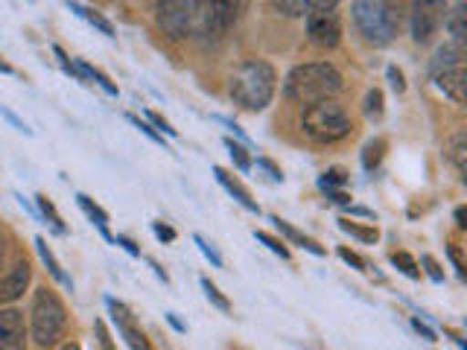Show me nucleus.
Here are the masks:
<instances>
[{"label": "nucleus", "mask_w": 467, "mask_h": 350, "mask_svg": "<svg viewBox=\"0 0 467 350\" xmlns=\"http://www.w3.org/2000/svg\"><path fill=\"white\" fill-rule=\"evenodd\" d=\"M213 175H216V181L219 184H223L225 190H228V193L234 196V199H237L240 204H243V208L245 211H252V213H260V204L252 199V193H248V190L237 181V179H234V175H228L223 167H213Z\"/></svg>", "instance_id": "4468645a"}, {"label": "nucleus", "mask_w": 467, "mask_h": 350, "mask_svg": "<svg viewBox=\"0 0 467 350\" xmlns=\"http://www.w3.org/2000/svg\"><path fill=\"white\" fill-rule=\"evenodd\" d=\"M36 201H38V211H41V216L47 219V222L62 233L65 231V222H62V216L56 213V208H53V201L47 199V196H36Z\"/></svg>", "instance_id": "a878e982"}, {"label": "nucleus", "mask_w": 467, "mask_h": 350, "mask_svg": "<svg viewBox=\"0 0 467 350\" xmlns=\"http://www.w3.org/2000/svg\"><path fill=\"white\" fill-rule=\"evenodd\" d=\"M447 254H450V260H452V266H456V272H459V277H464V260H462V252L456 245H447Z\"/></svg>", "instance_id": "4c0bfd02"}, {"label": "nucleus", "mask_w": 467, "mask_h": 350, "mask_svg": "<svg viewBox=\"0 0 467 350\" xmlns=\"http://www.w3.org/2000/svg\"><path fill=\"white\" fill-rule=\"evenodd\" d=\"M193 240H196V245H199V252H202L204 257H208V260L213 262V266H216V269H223V257H219V254H216V248H213V245H208V242H204V240L199 237V233H196V237H193Z\"/></svg>", "instance_id": "473e14b6"}, {"label": "nucleus", "mask_w": 467, "mask_h": 350, "mask_svg": "<svg viewBox=\"0 0 467 350\" xmlns=\"http://www.w3.org/2000/svg\"><path fill=\"white\" fill-rule=\"evenodd\" d=\"M447 0H409V33L415 44H430L444 24Z\"/></svg>", "instance_id": "6e6552de"}, {"label": "nucleus", "mask_w": 467, "mask_h": 350, "mask_svg": "<svg viewBox=\"0 0 467 350\" xmlns=\"http://www.w3.org/2000/svg\"><path fill=\"white\" fill-rule=\"evenodd\" d=\"M339 228L345 231V233H350V237H357V240H362V242H377V228H362V225H357V222H348V219H339Z\"/></svg>", "instance_id": "b1692460"}, {"label": "nucleus", "mask_w": 467, "mask_h": 350, "mask_svg": "<svg viewBox=\"0 0 467 350\" xmlns=\"http://www.w3.org/2000/svg\"><path fill=\"white\" fill-rule=\"evenodd\" d=\"M97 335H99V345H102V350H114V345H111V335H109V330H106V324H102V321H97Z\"/></svg>", "instance_id": "a19ab883"}, {"label": "nucleus", "mask_w": 467, "mask_h": 350, "mask_svg": "<svg viewBox=\"0 0 467 350\" xmlns=\"http://www.w3.org/2000/svg\"><path fill=\"white\" fill-rule=\"evenodd\" d=\"M67 324V313L65 304L58 301V295L53 289L41 286L33 295V310H29V327H33V339L38 347H53L58 339H62Z\"/></svg>", "instance_id": "39448f33"}, {"label": "nucleus", "mask_w": 467, "mask_h": 350, "mask_svg": "<svg viewBox=\"0 0 467 350\" xmlns=\"http://www.w3.org/2000/svg\"><path fill=\"white\" fill-rule=\"evenodd\" d=\"M36 248H38V254H41V260H44V266H47L50 269V274L56 277V281L58 283H65L67 289H73V283H70V277L62 272V266H58V260L53 257V252H50V248H47V242H44L41 237L36 240Z\"/></svg>", "instance_id": "6ab92c4d"}, {"label": "nucleus", "mask_w": 467, "mask_h": 350, "mask_svg": "<svg viewBox=\"0 0 467 350\" xmlns=\"http://www.w3.org/2000/svg\"><path fill=\"white\" fill-rule=\"evenodd\" d=\"M4 114H6V120H9V123H12L15 129H18V131H24V135H33V131H29V129H26V126H24V123H21L18 117H15V114H12L9 108H4Z\"/></svg>", "instance_id": "c03bdc74"}, {"label": "nucleus", "mask_w": 467, "mask_h": 350, "mask_svg": "<svg viewBox=\"0 0 467 350\" xmlns=\"http://www.w3.org/2000/svg\"><path fill=\"white\" fill-rule=\"evenodd\" d=\"M277 88V73L263 58H245L243 65L234 67L228 79V94L245 111H263L272 102Z\"/></svg>", "instance_id": "f257e3e1"}, {"label": "nucleus", "mask_w": 467, "mask_h": 350, "mask_svg": "<svg viewBox=\"0 0 467 350\" xmlns=\"http://www.w3.org/2000/svg\"><path fill=\"white\" fill-rule=\"evenodd\" d=\"M155 237L164 240V242H172L175 240V231L170 225H164V222H155Z\"/></svg>", "instance_id": "ea45409f"}, {"label": "nucleus", "mask_w": 467, "mask_h": 350, "mask_svg": "<svg viewBox=\"0 0 467 350\" xmlns=\"http://www.w3.org/2000/svg\"><path fill=\"white\" fill-rule=\"evenodd\" d=\"M301 129L316 143H339L350 135L354 123H350V114L345 111V106H339L336 99H318L304 108Z\"/></svg>", "instance_id": "20e7f679"}, {"label": "nucleus", "mask_w": 467, "mask_h": 350, "mask_svg": "<svg viewBox=\"0 0 467 350\" xmlns=\"http://www.w3.org/2000/svg\"><path fill=\"white\" fill-rule=\"evenodd\" d=\"M342 0H306V9L310 12H333Z\"/></svg>", "instance_id": "f704fd0d"}, {"label": "nucleus", "mask_w": 467, "mask_h": 350, "mask_svg": "<svg viewBox=\"0 0 467 350\" xmlns=\"http://www.w3.org/2000/svg\"><path fill=\"white\" fill-rule=\"evenodd\" d=\"M146 120H150L152 123V129H161V131H164V135H170V138H175V135H179V131H175L167 120H164V117H161V114H155V111H146Z\"/></svg>", "instance_id": "72a5a7b5"}, {"label": "nucleus", "mask_w": 467, "mask_h": 350, "mask_svg": "<svg viewBox=\"0 0 467 350\" xmlns=\"http://www.w3.org/2000/svg\"><path fill=\"white\" fill-rule=\"evenodd\" d=\"M70 9L77 12L79 18H85V21L91 24L94 29H99L102 36H109V38L114 36V26H111V24H109L106 18H102V15H99L97 9H88V6H82V4H73V0H70Z\"/></svg>", "instance_id": "aec40b11"}, {"label": "nucleus", "mask_w": 467, "mask_h": 350, "mask_svg": "<svg viewBox=\"0 0 467 350\" xmlns=\"http://www.w3.org/2000/svg\"><path fill=\"white\" fill-rule=\"evenodd\" d=\"M237 21V0H193L190 9V38L219 41Z\"/></svg>", "instance_id": "423d86ee"}, {"label": "nucleus", "mask_w": 467, "mask_h": 350, "mask_svg": "<svg viewBox=\"0 0 467 350\" xmlns=\"http://www.w3.org/2000/svg\"><path fill=\"white\" fill-rule=\"evenodd\" d=\"M342 85H345L342 73L330 62H310V65H298L289 70L284 91L289 99L301 102V106H310V102H318V99H333L342 91Z\"/></svg>", "instance_id": "7ed1b4c3"}, {"label": "nucleus", "mask_w": 467, "mask_h": 350, "mask_svg": "<svg viewBox=\"0 0 467 350\" xmlns=\"http://www.w3.org/2000/svg\"><path fill=\"white\" fill-rule=\"evenodd\" d=\"M225 146H228V155H231L234 164H237L240 172H248V170H252V158H248V152L243 149L240 143H234L231 138H225Z\"/></svg>", "instance_id": "bb28decb"}, {"label": "nucleus", "mask_w": 467, "mask_h": 350, "mask_svg": "<svg viewBox=\"0 0 467 350\" xmlns=\"http://www.w3.org/2000/svg\"><path fill=\"white\" fill-rule=\"evenodd\" d=\"M403 0H354L350 18H354L362 38L374 47H386L400 33L403 24Z\"/></svg>", "instance_id": "f03ea898"}, {"label": "nucleus", "mask_w": 467, "mask_h": 350, "mask_svg": "<svg viewBox=\"0 0 467 350\" xmlns=\"http://www.w3.org/2000/svg\"><path fill=\"white\" fill-rule=\"evenodd\" d=\"M272 222H275V228L277 231H281L284 233V237L289 240V242H296V245H301V248H306V252H310V254H316V257H321V254H325V248H321L316 240H310V237H304V233L301 231H296V228H292L289 222H284V219L281 216H272Z\"/></svg>", "instance_id": "dca6fc26"}, {"label": "nucleus", "mask_w": 467, "mask_h": 350, "mask_svg": "<svg viewBox=\"0 0 467 350\" xmlns=\"http://www.w3.org/2000/svg\"><path fill=\"white\" fill-rule=\"evenodd\" d=\"M444 155H447L450 164L456 167V172L464 175V170H467V131H464V129H459L456 135H452V138L447 140Z\"/></svg>", "instance_id": "2eb2a0df"}, {"label": "nucleus", "mask_w": 467, "mask_h": 350, "mask_svg": "<svg viewBox=\"0 0 467 350\" xmlns=\"http://www.w3.org/2000/svg\"><path fill=\"white\" fill-rule=\"evenodd\" d=\"M386 140L383 138H377V140H368L365 143V149H362V167L365 170H377L379 167V160H383V152H386Z\"/></svg>", "instance_id": "4be33fe9"}, {"label": "nucleus", "mask_w": 467, "mask_h": 350, "mask_svg": "<svg viewBox=\"0 0 467 350\" xmlns=\"http://www.w3.org/2000/svg\"><path fill=\"white\" fill-rule=\"evenodd\" d=\"M0 262H4V237H0Z\"/></svg>", "instance_id": "3c124183"}, {"label": "nucleus", "mask_w": 467, "mask_h": 350, "mask_svg": "<svg viewBox=\"0 0 467 350\" xmlns=\"http://www.w3.org/2000/svg\"><path fill=\"white\" fill-rule=\"evenodd\" d=\"M77 201H79V208L85 211V216L91 219V222H94V225H97V228L102 231V237H106V240H111V242H114V237H111V233H109V213L102 211V208H99V204H97L94 199H88L85 193H79V196H77Z\"/></svg>", "instance_id": "a211bd4d"}, {"label": "nucleus", "mask_w": 467, "mask_h": 350, "mask_svg": "<svg viewBox=\"0 0 467 350\" xmlns=\"http://www.w3.org/2000/svg\"><path fill=\"white\" fill-rule=\"evenodd\" d=\"M391 262L398 266L406 277H412V281H418L420 277V269H418V262H415V257L412 254H406V252H394L391 254Z\"/></svg>", "instance_id": "393cba45"}, {"label": "nucleus", "mask_w": 467, "mask_h": 350, "mask_svg": "<svg viewBox=\"0 0 467 350\" xmlns=\"http://www.w3.org/2000/svg\"><path fill=\"white\" fill-rule=\"evenodd\" d=\"M272 12L284 15V18H304V15H310L306 9V0H269Z\"/></svg>", "instance_id": "412c9836"}, {"label": "nucleus", "mask_w": 467, "mask_h": 350, "mask_svg": "<svg viewBox=\"0 0 467 350\" xmlns=\"http://www.w3.org/2000/svg\"><path fill=\"white\" fill-rule=\"evenodd\" d=\"M327 193L333 196L336 204H350V196H348V193H339V190H327Z\"/></svg>", "instance_id": "49530a36"}, {"label": "nucleus", "mask_w": 467, "mask_h": 350, "mask_svg": "<svg viewBox=\"0 0 467 350\" xmlns=\"http://www.w3.org/2000/svg\"><path fill=\"white\" fill-rule=\"evenodd\" d=\"M202 289H204V295H208V301H211L213 306H219L223 313H231V301L223 295V292L216 289V283L208 281V277H202Z\"/></svg>", "instance_id": "cd10ccee"}, {"label": "nucleus", "mask_w": 467, "mask_h": 350, "mask_svg": "<svg viewBox=\"0 0 467 350\" xmlns=\"http://www.w3.org/2000/svg\"><path fill=\"white\" fill-rule=\"evenodd\" d=\"M464 18H467L464 4L447 9V15H444V29L452 36V44H464V38H467V21Z\"/></svg>", "instance_id": "f3484780"}, {"label": "nucleus", "mask_w": 467, "mask_h": 350, "mask_svg": "<svg viewBox=\"0 0 467 350\" xmlns=\"http://www.w3.org/2000/svg\"><path fill=\"white\" fill-rule=\"evenodd\" d=\"M389 73V82H391V88H394V91H398V94H403L406 91V82H403V73H400V67H389L386 70Z\"/></svg>", "instance_id": "e433bc0d"}, {"label": "nucleus", "mask_w": 467, "mask_h": 350, "mask_svg": "<svg viewBox=\"0 0 467 350\" xmlns=\"http://www.w3.org/2000/svg\"><path fill=\"white\" fill-rule=\"evenodd\" d=\"M456 225H459L462 231L467 228V211H464V208H456Z\"/></svg>", "instance_id": "de8ad7c7"}, {"label": "nucleus", "mask_w": 467, "mask_h": 350, "mask_svg": "<svg viewBox=\"0 0 467 350\" xmlns=\"http://www.w3.org/2000/svg\"><path fill=\"white\" fill-rule=\"evenodd\" d=\"M345 181H348V175H345L342 170H327V172L318 179V187H321V190H333V187H342Z\"/></svg>", "instance_id": "c756f323"}, {"label": "nucleus", "mask_w": 467, "mask_h": 350, "mask_svg": "<svg viewBox=\"0 0 467 350\" xmlns=\"http://www.w3.org/2000/svg\"><path fill=\"white\" fill-rule=\"evenodd\" d=\"M129 123H131V126H135V129H140V131H143V135H146V138H150L152 143H158V146H164V135H158V131L152 129V123H143V120H140V117H135V114H129Z\"/></svg>", "instance_id": "7c9ffc66"}, {"label": "nucleus", "mask_w": 467, "mask_h": 350, "mask_svg": "<svg viewBox=\"0 0 467 350\" xmlns=\"http://www.w3.org/2000/svg\"><path fill=\"white\" fill-rule=\"evenodd\" d=\"M190 9L193 0H155V24L172 41L190 36Z\"/></svg>", "instance_id": "1a4fd4ad"}, {"label": "nucleus", "mask_w": 467, "mask_h": 350, "mask_svg": "<svg viewBox=\"0 0 467 350\" xmlns=\"http://www.w3.org/2000/svg\"><path fill=\"white\" fill-rule=\"evenodd\" d=\"M412 327L423 335V339H427V342H435V330H430L427 324H423V321L420 318H412Z\"/></svg>", "instance_id": "79ce46f5"}, {"label": "nucleus", "mask_w": 467, "mask_h": 350, "mask_svg": "<svg viewBox=\"0 0 467 350\" xmlns=\"http://www.w3.org/2000/svg\"><path fill=\"white\" fill-rule=\"evenodd\" d=\"M362 111L368 120H379V117H383V91H379V88H371V91L365 94Z\"/></svg>", "instance_id": "5701e85b"}, {"label": "nucleus", "mask_w": 467, "mask_h": 350, "mask_svg": "<svg viewBox=\"0 0 467 350\" xmlns=\"http://www.w3.org/2000/svg\"><path fill=\"white\" fill-rule=\"evenodd\" d=\"M216 120H219V123H225V126H228V129L234 131V135H237V138H243V140H248V138L243 135V129H240L237 123H231V120H225V117H216Z\"/></svg>", "instance_id": "a18cd8bd"}, {"label": "nucleus", "mask_w": 467, "mask_h": 350, "mask_svg": "<svg viewBox=\"0 0 467 350\" xmlns=\"http://www.w3.org/2000/svg\"><path fill=\"white\" fill-rule=\"evenodd\" d=\"M0 73H15V67H12L9 62H4V58H0Z\"/></svg>", "instance_id": "09e8293b"}, {"label": "nucleus", "mask_w": 467, "mask_h": 350, "mask_svg": "<svg viewBox=\"0 0 467 350\" xmlns=\"http://www.w3.org/2000/svg\"><path fill=\"white\" fill-rule=\"evenodd\" d=\"M430 77L432 82L441 88V91L452 102H464V58H462V44H444L438 47L432 62H430Z\"/></svg>", "instance_id": "0eeeda50"}, {"label": "nucleus", "mask_w": 467, "mask_h": 350, "mask_svg": "<svg viewBox=\"0 0 467 350\" xmlns=\"http://www.w3.org/2000/svg\"><path fill=\"white\" fill-rule=\"evenodd\" d=\"M306 38L310 44L321 50H333L339 47L342 41V21L336 12H310L306 15Z\"/></svg>", "instance_id": "9d476101"}, {"label": "nucleus", "mask_w": 467, "mask_h": 350, "mask_svg": "<svg viewBox=\"0 0 467 350\" xmlns=\"http://www.w3.org/2000/svg\"><path fill=\"white\" fill-rule=\"evenodd\" d=\"M339 257L348 262V266H354V269H359V272H365V260L359 257V254H354L350 248H339Z\"/></svg>", "instance_id": "c9c22d12"}, {"label": "nucleus", "mask_w": 467, "mask_h": 350, "mask_svg": "<svg viewBox=\"0 0 467 350\" xmlns=\"http://www.w3.org/2000/svg\"><path fill=\"white\" fill-rule=\"evenodd\" d=\"M62 350H82V347L77 342H67V345H62Z\"/></svg>", "instance_id": "8fccbe9b"}, {"label": "nucleus", "mask_w": 467, "mask_h": 350, "mask_svg": "<svg viewBox=\"0 0 467 350\" xmlns=\"http://www.w3.org/2000/svg\"><path fill=\"white\" fill-rule=\"evenodd\" d=\"M109 310H111V318H114L117 330H120V335H123L126 345H129L131 350H152V347H150V342H146V335L138 330L135 318H131V313L126 310L123 304H117V301H111V298H109Z\"/></svg>", "instance_id": "f8f14e48"}, {"label": "nucleus", "mask_w": 467, "mask_h": 350, "mask_svg": "<svg viewBox=\"0 0 467 350\" xmlns=\"http://www.w3.org/2000/svg\"><path fill=\"white\" fill-rule=\"evenodd\" d=\"M254 240L257 242H263L269 248V252H275L277 257H284V260H289V248H286V242H281V240H275L272 233H266V231H254Z\"/></svg>", "instance_id": "c85d7f7f"}, {"label": "nucleus", "mask_w": 467, "mask_h": 350, "mask_svg": "<svg viewBox=\"0 0 467 350\" xmlns=\"http://www.w3.org/2000/svg\"><path fill=\"white\" fill-rule=\"evenodd\" d=\"M257 167H260V170H266V172L272 175V179H275V181H284V175H281V170H277V167L272 164V160H266V158H257Z\"/></svg>", "instance_id": "58836bf2"}, {"label": "nucleus", "mask_w": 467, "mask_h": 350, "mask_svg": "<svg viewBox=\"0 0 467 350\" xmlns=\"http://www.w3.org/2000/svg\"><path fill=\"white\" fill-rule=\"evenodd\" d=\"M29 286V266L26 262H18L6 277H0V306L18 301Z\"/></svg>", "instance_id": "ddd939ff"}, {"label": "nucleus", "mask_w": 467, "mask_h": 350, "mask_svg": "<svg viewBox=\"0 0 467 350\" xmlns=\"http://www.w3.org/2000/svg\"><path fill=\"white\" fill-rule=\"evenodd\" d=\"M114 242H117V245H123V248H126V252H129L131 257H138V254H140V248H138L135 242H131L129 237H117Z\"/></svg>", "instance_id": "37998d69"}, {"label": "nucleus", "mask_w": 467, "mask_h": 350, "mask_svg": "<svg viewBox=\"0 0 467 350\" xmlns=\"http://www.w3.org/2000/svg\"><path fill=\"white\" fill-rule=\"evenodd\" d=\"M420 266L427 269V274L432 277L435 283H444V272H441V266H438V262H435L430 254H423V257H420Z\"/></svg>", "instance_id": "2f4dec72"}, {"label": "nucleus", "mask_w": 467, "mask_h": 350, "mask_svg": "<svg viewBox=\"0 0 467 350\" xmlns=\"http://www.w3.org/2000/svg\"><path fill=\"white\" fill-rule=\"evenodd\" d=\"M0 350H26L24 313L0 310Z\"/></svg>", "instance_id": "9b49d317"}]
</instances>
